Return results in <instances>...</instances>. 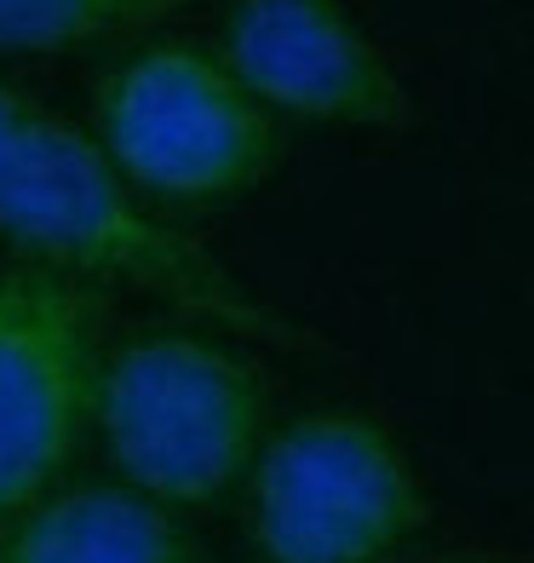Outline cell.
Instances as JSON below:
<instances>
[{"label": "cell", "instance_id": "6da1fadb", "mask_svg": "<svg viewBox=\"0 0 534 563\" xmlns=\"http://www.w3.org/2000/svg\"><path fill=\"white\" fill-rule=\"evenodd\" d=\"M0 242L81 288H133L247 340H293L201 242L115 173L87 126L0 81Z\"/></svg>", "mask_w": 534, "mask_h": 563}, {"label": "cell", "instance_id": "7a4b0ae2", "mask_svg": "<svg viewBox=\"0 0 534 563\" xmlns=\"http://www.w3.org/2000/svg\"><path fill=\"white\" fill-rule=\"evenodd\" d=\"M92 431L121 483L201 511L247 483L270 438V386L231 334L149 328L98 356Z\"/></svg>", "mask_w": 534, "mask_h": 563}, {"label": "cell", "instance_id": "3957f363", "mask_svg": "<svg viewBox=\"0 0 534 563\" xmlns=\"http://www.w3.org/2000/svg\"><path fill=\"white\" fill-rule=\"evenodd\" d=\"M92 139L144 201L224 208L282 162V121L201 41L144 35L92 98Z\"/></svg>", "mask_w": 534, "mask_h": 563}, {"label": "cell", "instance_id": "277c9868", "mask_svg": "<svg viewBox=\"0 0 534 563\" xmlns=\"http://www.w3.org/2000/svg\"><path fill=\"white\" fill-rule=\"evenodd\" d=\"M242 489L259 563H391L425 523L414 460L368 408L282 420Z\"/></svg>", "mask_w": 534, "mask_h": 563}, {"label": "cell", "instance_id": "5b68a950", "mask_svg": "<svg viewBox=\"0 0 534 563\" xmlns=\"http://www.w3.org/2000/svg\"><path fill=\"white\" fill-rule=\"evenodd\" d=\"M98 299L18 265L0 276V523L53 495L92 431Z\"/></svg>", "mask_w": 534, "mask_h": 563}, {"label": "cell", "instance_id": "8992f818", "mask_svg": "<svg viewBox=\"0 0 534 563\" xmlns=\"http://www.w3.org/2000/svg\"><path fill=\"white\" fill-rule=\"evenodd\" d=\"M219 58L276 121L386 133L414 115L397 64L351 0H224Z\"/></svg>", "mask_w": 534, "mask_h": 563}, {"label": "cell", "instance_id": "52a82bcc", "mask_svg": "<svg viewBox=\"0 0 534 563\" xmlns=\"http://www.w3.org/2000/svg\"><path fill=\"white\" fill-rule=\"evenodd\" d=\"M0 563H208V552L133 483H75L0 523Z\"/></svg>", "mask_w": 534, "mask_h": 563}, {"label": "cell", "instance_id": "ba28073f", "mask_svg": "<svg viewBox=\"0 0 534 563\" xmlns=\"http://www.w3.org/2000/svg\"><path fill=\"white\" fill-rule=\"evenodd\" d=\"M196 0H0V53L64 58L115 41H144Z\"/></svg>", "mask_w": 534, "mask_h": 563}, {"label": "cell", "instance_id": "9c48e42d", "mask_svg": "<svg viewBox=\"0 0 534 563\" xmlns=\"http://www.w3.org/2000/svg\"><path fill=\"white\" fill-rule=\"evenodd\" d=\"M443 563H482V558H443Z\"/></svg>", "mask_w": 534, "mask_h": 563}]
</instances>
